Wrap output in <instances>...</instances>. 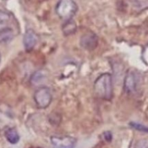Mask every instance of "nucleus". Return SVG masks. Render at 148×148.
<instances>
[{
	"mask_svg": "<svg viewBox=\"0 0 148 148\" xmlns=\"http://www.w3.org/2000/svg\"><path fill=\"white\" fill-rule=\"evenodd\" d=\"M38 41V36L32 29H28L23 36V44L26 51L30 52L34 49Z\"/></svg>",
	"mask_w": 148,
	"mask_h": 148,
	"instance_id": "0eeeda50",
	"label": "nucleus"
},
{
	"mask_svg": "<svg viewBox=\"0 0 148 148\" xmlns=\"http://www.w3.org/2000/svg\"><path fill=\"white\" fill-rule=\"evenodd\" d=\"M77 30V25L75 21L72 20L65 21L64 24L62 26V32L66 36L75 33Z\"/></svg>",
	"mask_w": 148,
	"mask_h": 148,
	"instance_id": "9d476101",
	"label": "nucleus"
},
{
	"mask_svg": "<svg viewBox=\"0 0 148 148\" xmlns=\"http://www.w3.org/2000/svg\"><path fill=\"white\" fill-rule=\"evenodd\" d=\"M14 32L10 28H4L0 29V44H6L12 40Z\"/></svg>",
	"mask_w": 148,
	"mask_h": 148,
	"instance_id": "1a4fd4ad",
	"label": "nucleus"
},
{
	"mask_svg": "<svg viewBox=\"0 0 148 148\" xmlns=\"http://www.w3.org/2000/svg\"><path fill=\"white\" fill-rule=\"evenodd\" d=\"M51 143L54 148H75L76 139L69 136H53L51 137Z\"/></svg>",
	"mask_w": 148,
	"mask_h": 148,
	"instance_id": "423d86ee",
	"label": "nucleus"
},
{
	"mask_svg": "<svg viewBox=\"0 0 148 148\" xmlns=\"http://www.w3.org/2000/svg\"><path fill=\"white\" fill-rule=\"evenodd\" d=\"M10 17L11 16H10V13L0 10V26L7 23L10 20Z\"/></svg>",
	"mask_w": 148,
	"mask_h": 148,
	"instance_id": "ddd939ff",
	"label": "nucleus"
},
{
	"mask_svg": "<svg viewBox=\"0 0 148 148\" xmlns=\"http://www.w3.org/2000/svg\"><path fill=\"white\" fill-rule=\"evenodd\" d=\"M77 9V5L74 0H59L56 6V13L59 18L67 21L72 20Z\"/></svg>",
	"mask_w": 148,
	"mask_h": 148,
	"instance_id": "f03ea898",
	"label": "nucleus"
},
{
	"mask_svg": "<svg viewBox=\"0 0 148 148\" xmlns=\"http://www.w3.org/2000/svg\"><path fill=\"white\" fill-rule=\"evenodd\" d=\"M139 75L137 73L132 70H128L124 78V90L129 94L136 92L139 86Z\"/></svg>",
	"mask_w": 148,
	"mask_h": 148,
	"instance_id": "20e7f679",
	"label": "nucleus"
},
{
	"mask_svg": "<svg viewBox=\"0 0 148 148\" xmlns=\"http://www.w3.org/2000/svg\"><path fill=\"white\" fill-rule=\"evenodd\" d=\"M79 44L86 50H94L98 45V38L93 32L88 31L81 36Z\"/></svg>",
	"mask_w": 148,
	"mask_h": 148,
	"instance_id": "39448f33",
	"label": "nucleus"
},
{
	"mask_svg": "<svg viewBox=\"0 0 148 148\" xmlns=\"http://www.w3.org/2000/svg\"><path fill=\"white\" fill-rule=\"evenodd\" d=\"M0 62H1V55H0Z\"/></svg>",
	"mask_w": 148,
	"mask_h": 148,
	"instance_id": "2eb2a0df",
	"label": "nucleus"
},
{
	"mask_svg": "<svg viewBox=\"0 0 148 148\" xmlns=\"http://www.w3.org/2000/svg\"><path fill=\"white\" fill-rule=\"evenodd\" d=\"M4 136L10 143L14 145L20 140V135L14 128H8L4 132Z\"/></svg>",
	"mask_w": 148,
	"mask_h": 148,
	"instance_id": "6e6552de",
	"label": "nucleus"
},
{
	"mask_svg": "<svg viewBox=\"0 0 148 148\" xmlns=\"http://www.w3.org/2000/svg\"><path fill=\"white\" fill-rule=\"evenodd\" d=\"M94 93L98 98L109 101L114 96V85L111 74L105 73L100 75L95 81Z\"/></svg>",
	"mask_w": 148,
	"mask_h": 148,
	"instance_id": "f257e3e1",
	"label": "nucleus"
},
{
	"mask_svg": "<svg viewBox=\"0 0 148 148\" xmlns=\"http://www.w3.org/2000/svg\"><path fill=\"white\" fill-rule=\"evenodd\" d=\"M134 148H148V138L140 139L136 143Z\"/></svg>",
	"mask_w": 148,
	"mask_h": 148,
	"instance_id": "4468645a",
	"label": "nucleus"
},
{
	"mask_svg": "<svg viewBox=\"0 0 148 148\" xmlns=\"http://www.w3.org/2000/svg\"><path fill=\"white\" fill-rule=\"evenodd\" d=\"M33 100L36 106L40 109L49 107L52 101V94L50 89L46 86H40L33 94Z\"/></svg>",
	"mask_w": 148,
	"mask_h": 148,
	"instance_id": "7ed1b4c3",
	"label": "nucleus"
},
{
	"mask_svg": "<svg viewBox=\"0 0 148 148\" xmlns=\"http://www.w3.org/2000/svg\"><path fill=\"white\" fill-rule=\"evenodd\" d=\"M130 125L132 127L134 128V129H136V130L143 132H147L148 133V127L145 126V125L142 124V123H137V122H131Z\"/></svg>",
	"mask_w": 148,
	"mask_h": 148,
	"instance_id": "f8f14e48",
	"label": "nucleus"
},
{
	"mask_svg": "<svg viewBox=\"0 0 148 148\" xmlns=\"http://www.w3.org/2000/svg\"><path fill=\"white\" fill-rule=\"evenodd\" d=\"M46 73L44 71H42V70L37 71L33 74L30 78V83L33 85H38L46 80Z\"/></svg>",
	"mask_w": 148,
	"mask_h": 148,
	"instance_id": "9b49d317",
	"label": "nucleus"
}]
</instances>
